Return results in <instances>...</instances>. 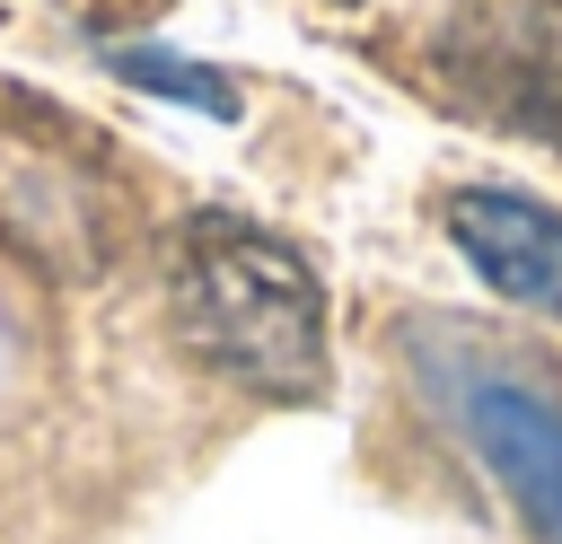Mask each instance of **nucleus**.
I'll list each match as a JSON object with an SVG mask.
<instances>
[{
  "label": "nucleus",
  "mask_w": 562,
  "mask_h": 544,
  "mask_svg": "<svg viewBox=\"0 0 562 544\" xmlns=\"http://www.w3.org/2000/svg\"><path fill=\"white\" fill-rule=\"evenodd\" d=\"M167 325L211 377L263 404H307L325 386V281L246 211H193L167 237Z\"/></svg>",
  "instance_id": "1"
},
{
  "label": "nucleus",
  "mask_w": 562,
  "mask_h": 544,
  "mask_svg": "<svg viewBox=\"0 0 562 544\" xmlns=\"http://www.w3.org/2000/svg\"><path fill=\"white\" fill-rule=\"evenodd\" d=\"M430 61L457 105L562 149V0H465L430 35Z\"/></svg>",
  "instance_id": "2"
},
{
  "label": "nucleus",
  "mask_w": 562,
  "mask_h": 544,
  "mask_svg": "<svg viewBox=\"0 0 562 544\" xmlns=\"http://www.w3.org/2000/svg\"><path fill=\"white\" fill-rule=\"evenodd\" d=\"M70 140H88V132L61 123L53 105H35L26 88H0V237L18 254H35L44 272H97V254H105V211H97L88 158H70Z\"/></svg>",
  "instance_id": "3"
},
{
  "label": "nucleus",
  "mask_w": 562,
  "mask_h": 544,
  "mask_svg": "<svg viewBox=\"0 0 562 544\" xmlns=\"http://www.w3.org/2000/svg\"><path fill=\"white\" fill-rule=\"evenodd\" d=\"M439 404L465 430V447L492 465V483L518 500L527 535L562 544V395L492 360H439Z\"/></svg>",
  "instance_id": "4"
},
{
  "label": "nucleus",
  "mask_w": 562,
  "mask_h": 544,
  "mask_svg": "<svg viewBox=\"0 0 562 544\" xmlns=\"http://www.w3.org/2000/svg\"><path fill=\"white\" fill-rule=\"evenodd\" d=\"M439 228L492 298L562 325V211L553 202H536L518 184H457L439 202Z\"/></svg>",
  "instance_id": "5"
}]
</instances>
